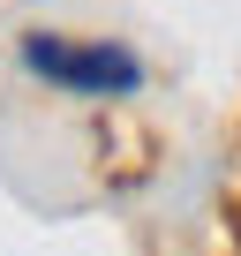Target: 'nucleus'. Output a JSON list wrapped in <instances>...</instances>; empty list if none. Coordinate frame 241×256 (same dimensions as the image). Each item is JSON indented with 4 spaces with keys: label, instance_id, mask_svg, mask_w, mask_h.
I'll return each mask as SVG.
<instances>
[{
    "label": "nucleus",
    "instance_id": "nucleus-1",
    "mask_svg": "<svg viewBox=\"0 0 241 256\" xmlns=\"http://www.w3.org/2000/svg\"><path fill=\"white\" fill-rule=\"evenodd\" d=\"M23 60H30V76H46L60 90H90V98L144 83V60L128 46H106V38H90V46H76V38H23Z\"/></svg>",
    "mask_w": 241,
    "mask_h": 256
}]
</instances>
